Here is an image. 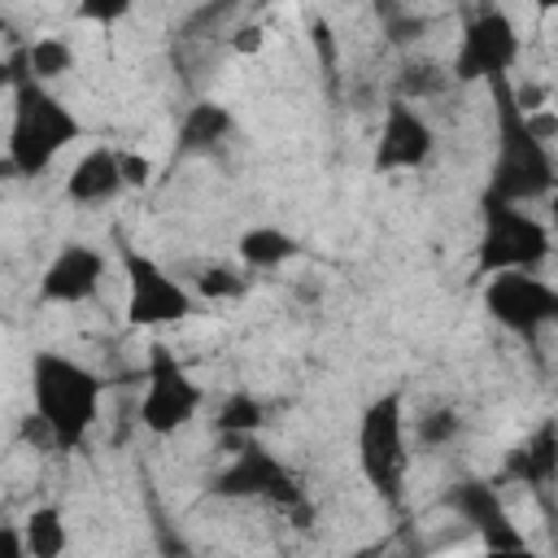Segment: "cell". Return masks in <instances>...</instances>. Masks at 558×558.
<instances>
[{
	"mask_svg": "<svg viewBox=\"0 0 558 558\" xmlns=\"http://www.w3.org/2000/svg\"><path fill=\"white\" fill-rule=\"evenodd\" d=\"M100 397L105 384L100 375L57 349H39L31 357V414L48 432L52 449H78L96 418H100Z\"/></svg>",
	"mask_w": 558,
	"mask_h": 558,
	"instance_id": "6da1fadb",
	"label": "cell"
},
{
	"mask_svg": "<svg viewBox=\"0 0 558 558\" xmlns=\"http://www.w3.org/2000/svg\"><path fill=\"white\" fill-rule=\"evenodd\" d=\"M493 100H497V157H493V174H488V192L497 201H514V205H532L541 196H549L554 187V157L545 135L532 126L527 109H519L514 87L506 78L488 83Z\"/></svg>",
	"mask_w": 558,
	"mask_h": 558,
	"instance_id": "7a4b0ae2",
	"label": "cell"
},
{
	"mask_svg": "<svg viewBox=\"0 0 558 558\" xmlns=\"http://www.w3.org/2000/svg\"><path fill=\"white\" fill-rule=\"evenodd\" d=\"M78 131H83L78 118L65 109V100L48 83H35L31 74L13 78V118L4 140V161L13 179L44 174L78 140Z\"/></svg>",
	"mask_w": 558,
	"mask_h": 558,
	"instance_id": "3957f363",
	"label": "cell"
},
{
	"mask_svg": "<svg viewBox=\"0 0 558 558\" xmlns=\"http://www.w3.org/2000/svg\"><path fill=\"white\" fill-rule=\"evenodd\" d=\"M357 466L371 493L384 501L401 497L405 466H410V436H405V392H379L357 418Z\"/></svg>",
	"mask_w": 558,
	"mask_h": 558,
	"instance_id": "277c9868",
	"label": "cell"
},
{
	"mask_svg": "<svg viewBox=\"0 0 558 558\" xmlns=\"http://www.w3.org/2000/svg\"><path fill=\"white\" fill-rule=\"evenodd\" d=\"M549 227L527 214L514 201L484 196V222H480V244H475V266L480 275L497 270H536L549 257Z\"/></svg>",
	"mask_w": 558,
	"mask_h": 558,
	"instance_id": "5b68a950",
	"label": "cell"
},
{
	"mask_svg": "<svg viewBox=\"0 0 558 558\" xmlns=\"http://www.w3.org/2000/svg\"><path fill=\"white\" fill-rule=\"evenodd\" d=\"M201 384L187 375V366L174 357L170 344H148L144 362V392H140V427L153 436H174L201 414Z\"/></svg>",
	"mask_w": 558,
	"mask_h": 558,
	"instance_id": "8992f818",
	"label": "cell"
},
{
	"mask_svg": "<svg viewBox=\"0 0 558 558\" xmlns=\"http://www.w3.org/2000/svg\"><path fill=\"white\" fill-rule=\"evenodd\" d=\"M122 279H126V323L131 327H170L196 314L192 288H183L157 257L140 253L135 244H118Z\"/></svg>",
	"mask_w": 558,
	"mask_h": 558,
	"instance_id": "52a82bcc",
	"label": "cell"
},
{
	"mask_svg": "<svg viewBox=\"0 0 558 558\" xmlns=\"http://www.w3.org/2000/svg\"><path fill=\"white\" fill-rule=\"evenodd\" d=\"M519 48H523V39H519L514 17L497 4H484L458 35L449 78H458V83H497L514 70Z\"/></svg>",
	"mask_w": 558,
	"mask_h": 558,
	"instance_id": "ba28073f",
	"label": "cell"
},
{
	"mask_svg": "<svg viewBox=\"0 0 558 558\" xmlns=\"http://www.w3.org/2000/svg\"><path fill=\"white\" fill-rule=\"evenodd\" d=\"M214 493L227 501H270L283 510H296L305 501L301 480L262 445H253L248 436L240 440V453L214 475Z\"/></svg>",
	"mask_w": 558,
	"mask_h": 558,
	"instance_id": "9c48e42d",
	"label": "cell"
},
{
	"mask_svg": "<svg viewBox=\"0 0 558 558\" xmlns=\"http://www.w3.org/2000/svg\"><path fill=\"white\" fill-rule=\"evenodd\" d=\"M484 310L510 336L532 340L558 318V292L536 279V270H497L484 283Z\"/></svg>",
	"mask_w": 558,
	"mask_h": 558,
	"instance_id": "30bf717a",
	"label": "cell"
},
{
	"mask_svg": "<svg viewBox=\"0 0 558 558\" xmlns=\"http://www.w3.org/2000/svg\"><path fill=\"white\" fill-rule=\"evenodd\" d=\"M436 153V131L432 122L410 105V100H392L384 109V126H379V140H375V157L371 166L379 174H392V170H423Z\"/></svg>",
	"mask_w": 558,
	"mask_h": 558,
	"instance_id": "8fae6325",
	"label": "cell"
},
{
	"mask_svg": "<svg viewBox=\"0 0 558 558\" xmlns=\"http://www.w3.org/2000/svg\"><path fill=\"white\" fill-rule=\"evenodd\" d=\"M100 279H105V253L87 240H70L44 266L39 301L44 305H83L100 292Z\"/></svg>",
	"mask_w": 558,
	"mask_h": 558,
	"instance_id": "7c38bea8",
	"label": "cell"
},
{
	"mask_svg": "<svg viewBox=\"0 0 558 558\" xmlns=\"http://www.w3.org/2000/svg\"><path fill=\"white\" fill-rule=\"evenodd\" d=\"M449 506L480 532V545L488 554H523L527 549L523 545V532L510 523V514H506V506H501V497H497L493 484L462 480V484L449 488Z\"/></svg>",
	"mask_w": 558,
	"mask_h": 558,
	"instance_id": "4fadbf2b",
	"label": "cell"
},
{
	"mask_svg": "<svg viewBox=\"0 0 558 558\" xmlns=\"http://www.w3.org/2000/svg\"><path fill=\"white\" fill-rule=\"evenodd\" d=\"M122 187H126V183H122L118 148H109V144L87 148V153L74 161V170L65 174V201H74V205H105V201H113Z\"/></svg>",
	"mask_w": 558,
	"mask_h": 558,
	"instance_id": "5bb4252c",
	"label": "cell"
},
{
	"mask_svg": "<svg viewBox=\"0 0 558 558\" xmlns=\"http://www.w3.org/2000/svg\"><path fill=\"white\" fill-rule=\"evenodd\" d=\"M554 471H558L554 423H541L519 449H510L506 475H510V480H523V484H532V488H549V484H554Z\"/></svg>",
	"mask_w": 558,
	"mask_h": 558,
	"instance_id": "9a60e30c",
	"label": "cell"
},
{
	"mask_svg": "<svg viewBox=\"0 0 558 558\" xmlns=\"http://www.w3.org/2000/svg\"><path fill=\"white\" fill-rule=\"evenodd\" d=\"M235 118L218 100H196L179 122V153H209L231 135Z\"/></svg>",
	"mask_w": 558,
	"mask_h": 558,
	"instance_id": "2e32d148",
	"label": "cell"
},
{
	"mask_svg": "<svg viewBox=\"0 0 558 558\" xmlns=\"http://www.w3.org/2000/svg\"><path fill=\"white\" fill-rule=\"evenodd\" d=\"M235 253L248 270H275V266H288L292 257H301V240L283 227H248V231H240Z\"/></svg>",
	"mask_w": 558,
	"mask_h": 558,
	"instance_id": "e0dca14e",
	"label": "cell"
},
{
	"mask_svg": "<svg viewBox=\"0 0 558 558\" xmlns=\"http://www.w3.org/2000/svg\"><path fill=\"white\" fill-rule=\"evenodd\" d=\"M17 532H22V554L31 558H61L70 549V527L61 506H35Z\"/></svg>",
	"mask_w": 558,
	"mask_h": 558,
	"instance_id": "ac0fdd59",
	"label": "cell"
},
{
	"mask_svg": "<svg viewBox=\"0 0 558 558\" xmlns=\"http://www.w3.org/2000/svg\"><path fill=\"white\" fill-rule=\"evenodd\" d=\"M74 70V48H70V39H61V35H39L31 48H26V70L22 74H31L35 83H57V78H65Z\"/></svg>",
	"mask_w": 558,
	"mask_h": 558,
	"instance_id": "d6986e66",
	"label": "cell"
},
{
	"mask_svg": "<svg viewBox=\"0 0 558 558\" xmlns=\"http://www.w3.org/2000/svg\"><path fill=\"white\" fill-rule=\"evenodd\" d=\"M262 418H266V410H262V401L253 397V392H231L227 401H222V410H218V432L222 436H235V440H244V436H253L257 427H262Z\"/></svg>",
	"mask_w": 558,
	"mask_h": 558,
	"instance_id": "ffe728a7",
	"label": "cell"
},
{
	"mask_svg": "<svg viewBox=\"0 0 558 558\" xmlns=\"http://www.w3.org/2000/svg\"><path fill=\"white\" fill-rule=\"evenodd\" d=\"M248 292V279L240 266H227V262H214L196 275V292L192 296H205V301H235Z\"/></svg>",
	"mask_w": 558,
	"mask_h": 558,
	"instance_id": "44dd1931",
	"label": "cell"
},
{
	"mask_svg": "<svg viewBox=\"0 0 558 558\" xmlns=\"http://www.w3.org/2000/svg\"><path fill=\"white\" fill-rule=\"evenodd\" d=\"M458 432H462V418H458L453 410H427V414L418 418V445H427V449L449 445Z\"/></svg>",
	"mask_w": 558,
	"mask_h": 558,
	"instance_id": "7402d4cb",
	"label": "cell"
},
{
	"mask_svg": "<svg viewBox=\"0 0 558 558\" xmlns=\"http://www.w3.org/2000/svg\"><path fill=\"white\" fill-rule=\"evenodd\" d=\"M135 9V0H78V17L92 26H113Z\"/></svg>",
	"mask_w": 558,
	"mask_h": 558,
	"instance_id": "603a6c76",
	"label": "cell"
},
{
	"mask_svg": "<svg viewBox=\"0 0 558 558\" xmlns=\"http://www.w3.org/2000/svg\"><path fill=\"white\" fill-rule=\"evenodd\" d=\"M118 166H122V183H126V187H144V183L153 179V161L140 157V153H122V148H118Z\"/></svg>",
	"mask_w": 558,
	"mask_h": 558,
	"instance_id": "cb8c5ba5",
	"label": "cell"
},
{
	"mask_svg": "<svg viewBox=\"0 0 558 558\" xmlns=\"http://www.w3.org/2000/svg\"><path fill=\"white\" fill-rule=\"evenodd\" d=\"M262 44H266L262 26H244V31H235V39H231V48H235V52H257Z\"/></svg>",
	"mask_w": 558,
	"mask_h": 558,
	"instance_id": "d4e9b609",
	"label": "cell"
},
{
	"mask_svg": "<svg viewBox=\"0 0 558 558\" xmlns=\"http://www.w3.org/2000/svg\"><path fill=\"white\" fill-rule=\"evenodd\" d=\"M0 554L4 558H22V532L13 523H4V519H0Z\"/></svg>",
	"mask_w": 558,
	"mask_h": 558,
	"instance_id": "484cf974",
	"label": "cell"
},
{
	"mask_svg": "<svg viewBox=\"0 0 558 558\" xmlns=\"http://www.w3.org/2000/svg\"><path fill=\"white\" fill-rule=\"evenodd\" d=\"M536 9H541V13H549V9H554V0H536Z\"/></svg>",
	"mask_w": 558,
	"mask_h": 558,
	"instance_id": "4316f807",
	"label": "cell"
},
{
	"mask_svg": "<svg viewBox=\"0 0 558 558\" xmlns=\"http://www.w3.org/2000/svg\"><path fill=\"white\" fill-rule=\"evenodd\" d=\"M4 35H9V17L0 13V39H4Z\"/></svg>",
	"mask_w": 558,
	"mask_h": 558,
	"instance_id": "83f0119b",
	"label": "cell"
},
{
	"mask_svg": "<svg viewBox=\"0 0 558 558\" xmlns=\"http://www.w3.org/2000/svg\"><path fill=\"white\" fill-rule=\"evenodd\" d=\"M379 4H384V0H379Z\"/></svg>",
	"mask_w": 558,
	"mask_h": 558,
	"instance_id": "f1b7e54d",
	"label": "cell"
}]
</instances>
